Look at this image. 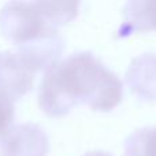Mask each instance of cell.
Returning <instances> with one entry per match:
<instances>
[{
	"label": "cell",
	"instance_id": "7",
	"mask_svg": "<svg viewBox=\"0 0 156 156\" xmlns=\"http://www.w3.org/2000/svg\"><path fill=\"white\" fill-rule=\"evenodd\" d=\"M156 30V0H132L123 7V21L116 37L126 38L134 33Z\"/></svg>",
	"mask_w": 156,
	"mask_h": 156
},
{
	"label": "cell",
	"instance_id": "3",
	"mask_svg": "<svg viewBox=\"0 0 156 156\" xmlns=\"http://www.w3.org/2000/svg\"><path fill=\"white\" fill-rule=\"evenodd\" d=\"M48 149V136L36 123L15 125L0 141V156H45Z\"/></svg>",
	"mask_w": 156,
	"mask_h": 156
},
{
	"label": "cell",
	"instance_id": "4",
	"mask_svg": "<svg viewBox=\"0 0 156 156\" xmlns=\"http://www.w3.org/2000/svg\"><path fill=\"white\" fill-rule=\"evenodd\" d=\"M34 73L15 51L0 52V94L11 101L21 99L33 88Z\"/></svg>",
	"mask_w": 156,
	"mask_h": 156
},
{
	"label": "cell",
	"instance_id": "9",
	"mask_svg": "<svg viewBox=\"0 0 156 156\" xmlns=\"http://www.w3.org/2000/svg\"><path fill=\"white\" fill-rule=\"evenodd\" d=\"M14 101L0 94V137L7 133L14 121Z\"/></svg>",
	"mask_w": 156,
	"mask_h": 156
},
{
	"label": "cell",
	"instance_id": "6",
	"mask_svg": "<svg viewBox=\"0 0 156 156\" xmlns=\"http://www.w3.org/2000/svg\"><path fill=\"white\" fill-rule=\"evenodd\" d=\"M126 85L141 100H156V54L134 58L126 71Z\"/></svg>",
	"mask_w": 156,
	"mask_h": 156
},
{
	"label": "cell",
	"instance_id": "5",
	"mask_svg": "<svg viewBox=\"0 0 156 156\" xmlns=\"http://www.w3.org/2000/svg\"><path fill=\"white\" fill-rule=\"evenodd\" d=\"M63 48V38L59 36V33H54L19 44L16 45L15 52L22 62L36 74L41 70H47L49 66L56 63L62 55Z\"/></svg>",
	"mask_w": 156,
	"mask_h": 156
},
{
	"label": "cell",
	"instance_id": "2",
	"mask_svg": "<svg viewBox=\"0 0 156 156\" xmlns=\"http://www.w3.org/2000/svg\"><path fill=\"white\" fill-rule=\"evenodd\" d=\"M80 2H10L0 10V30L16 45L58 33L73 21Z\"/></svg>",
	"mask_w": 156,
	"mask_h": 156
},
{
	"label": "cell",
	"instance_id": "10",
	"mask_svg": "<svg viewBox=\"0 0 156 156\" xmlns=\"http://www.w3.org/2000/svg\"><path fill=\"white\" fill-rule=\"evenodd\" d=\"M83 156H112L110 155L108 152H103V151H93V152H88Z\"/></svg>",
	"mask_w": 156,
	"mask_h": 156
},
{
	"label": "cell",
	"instance_id": "1",
	"mask_svg": "<svg viewBox=\"0 0 156 156\" xmlns=\"http://www.w3.org/2000/svg\"><path fill=\"white\" fill-rule=\"evenodd\" d=\"M123 97V83L92 52H74L45 70L38 105L48 116H63L78 104L111 111Z\"/></svg>",
	"mask_w": 156,
	"mask_h": 156
},
{
	"label": "cell",
	"instance_id": "8",
	"mask_svg": "<svg viewBox=\"0 0 156 156\" xmlns=\"http://www.w3.org/2000/svg\"><path fill=\"white\" fill-rule=\"evenodd\" d=\"M125 156H156V126L133 132L123 143Z\"/></svg>",
	"mask_w": 156,
	"mask_h": 156
}]
</instances>
